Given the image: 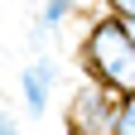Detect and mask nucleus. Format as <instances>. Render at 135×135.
Segmentation results:
<instances>
[{"label": "nucleus", "instance_id": "8", "mask_svg": "<svg viewBox=\"0 0 135 135\" xmlns=\"http://www.w3.org/2000/svg\"><path fill=\"white\" fill-rule=\"evenodd\" d=\"M126 29H130V39H135V20H126Z\"/></svg>", "mask_w": 135, "mask_h": 135}, {"label": "nucleus", "instance_id": "6", "mask_svg": "<svg viewBox=\"0 0 135 135\" xmlns=\"http://www.w3.org/2000/svg\"><path fill=\"white\" fill-rule=\"evenodd\" d=\"M101 10L121 15V20H135V0H101Z\"/></svg>", "mask_w": 135, "mask_h": 135}, {"label": "nucleus", "instance_id": "2", "mask_svg": "<svg viewBox=\"0 0 135 135\" xmlns=\"http://www.w3.org/2000/svg\"><path fill=\"white\" fill-rule=\"evenodd\" d=\"M121 92L101 87V82H82V87L68 97V111H63V130L68 135H111L116 130V116H121Z\"/></svg>", "mask_w": 135, "mask_h": 135}, {"label": "nucleus", "instance_id": "5", "mask_svg": "<svg viewBox=\"0 0 135 135\" xmlns=\"http://www.w3.org/2000/svg\"><path fill=\"white\" fill-rule=\"evenodd\" d=\"M111 135H135V97L121 101V116H116V130Z\"/></svg>", "mask_w": 135, "mask_h": 135}, {"label": "nucleus", "instance_id": "3", "mask_svg": "<svg viewBox=\"0 0 135 135\" xmlns=\"http://www.w3.org/2000/svg\"><path fill=\"white\" fill-rule=\"evenodd\" d=\"M63 82V63L53 53H34L20 68V106L29 111V121H44L48 101H53V87Z\"/></svg>", "mask_w": 135, "mask_h": 135}, {"label": "nucleus", "instance_id": "4", "mask_svg": "<svg viewBox=\"0 0 135 135\" xmlns=\"http://www.w3.org/2000/svg\"><path fill=\"white\" fill-rule=\"evenodd\" d=\"M77 15V0H44V10H39V20L29 24V48H44L53 34H63V24Z\"/></svg>", "mask_w": 135, "mask_h": 135}, {"label": "nucleus", "instance_id": "1", "mask_svg": "<svg viewBox=\"0 0 135 135\" xmlns=\"http://www.w3.org/2000/svg\"><path fill=\"white\" fill-rule=\"evenodd\" d=\"M77 58H82V73L92 82H101V87H111L121 97H135V39H130L121 15L101 10L82 34Z\"/></svg>", "mask_w": 135, "mask_h": 135}, {"label": "nucleus", "instance_id": "7", "mask_svg": "<svg viewBox=\"0 0 135 135\" xmlns=\"http://www.w3.org/2000/svg\"><path fill=\"white\" fill-rule=\"evenodd\" d=\"M0 135H24V126L15 121V116H10L5 106H0Z\"/></svg>", "mask_w": 135, "mask_h": 135}]
</instances>
